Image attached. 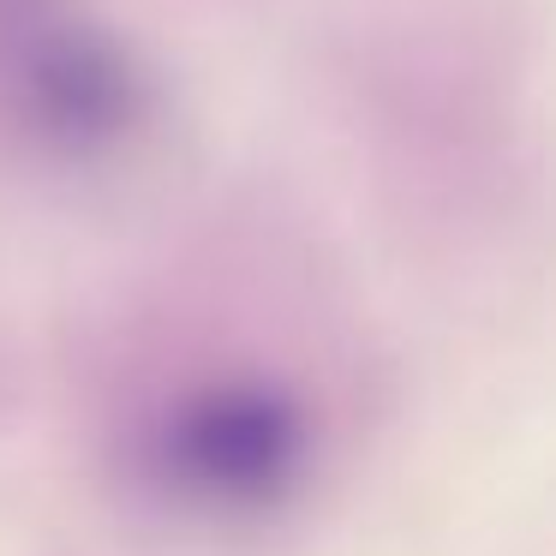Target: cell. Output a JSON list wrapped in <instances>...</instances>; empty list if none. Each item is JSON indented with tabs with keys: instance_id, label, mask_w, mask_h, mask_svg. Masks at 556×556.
Returning <instances> with one entry per match:
<instances>
[{
	"instance_id": "1",
	"label": "cell",
	"mask_w": 556,
	"mask_h": 556,
	"mask_svg": "<svg viewBox=\"0 0 556 556\" xmlns=\"http://www.w3.org/2000/svg\"><path fill=\"white\" fill-rule=\"evenodd\" d=\"M138 479L174 508L257 515L312 467V419L300 395L257 371H204L150 401L126 431Z\"/></svg>"
},
{
	"instance_id": "2",
	"label": "cell",
	"mask_w": 556,
	"mask_h": 556,
	"mask_svg": "<svg viewBox=\"0 0 556 556\" xmlns=\"http://www.w3.org/2000/svg\"><path fill=\"white\" fill-rule=\"evenodd\" d=\"M150 78L90 0H0V144L85 168L138 138Z\"/></svg>"
}]
</instances>
